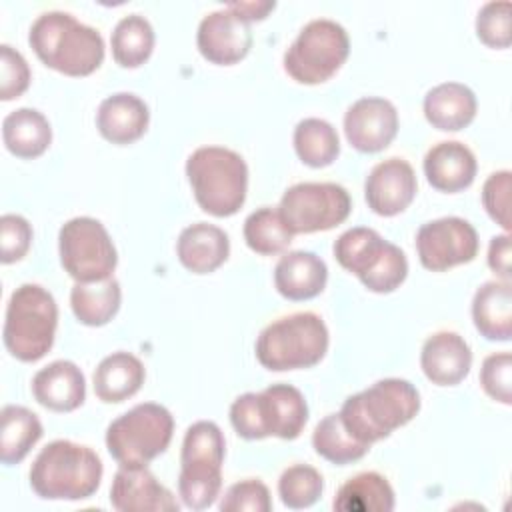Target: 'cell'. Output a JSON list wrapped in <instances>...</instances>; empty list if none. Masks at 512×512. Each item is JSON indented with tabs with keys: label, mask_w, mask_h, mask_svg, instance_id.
Wrapping results in <instances>:
<instances>
[{
	"label": "cell",
	"mask_w": 512,
	"mask_h": 512,
	"mask_svg": "<svg viewBox=\"0 0 512 512\" xmlns=\"http://www.w3.org/2000/svg\"><path fill=\"white\" fill-rule=\"evenodd\" d=\"M28 42L48 68L66 76H88L104 60L102 34L62 10L42 12L30 26Z\"/></svg>",
	"instance_id": "obj_1"
},
{
	"label": "cell",
	"mask_w": 512,
	"mask_h": 512,
	"mask_svg": "<svg viewBox=\"0 0 512 512\" xmlns=\"http://www.w3.org/2000/svg\"><path fill=\"white\" fill-rule=\"evenodd\" d=\"M420 410V394L404 378H382L362 392L348 396L340 408L346 430L364 444L388 438Z\"/></svg>",
	"instance_id": "obj_2"
},
{
	"label": "cell",
	"mask_w": 512,
	"mask_h": 512,
	"mask_svg": "<svg viewBox=\"0 0 512 512\" xmlns=\"http://www.w3.org/2000/svg\"><path fill=\"white\" fill-rule=\"evenodd\" d=\"M100 456L72 440H54L34 458L30 486L44 500L90 498L102 480Z\"/></svg>",
	"instance_id": "obj_3"
},
{
	"label": "cell",
	"mask_w": 512,
	"mask_h": 512,
	"mask_svg": "<svg viewBox=\"0 0 512 512\" xmlns=\"http://www.w3.org/2000/svg\"><path fill=\"white\" fill-rule=\"evenodd\" d=\"M186 176L198 206L218 218L236 214L248 192L244 158L224 146H200L186 160Z\"/></svg>",
	"instance_id": "obj_4"
},
{
	"label": "cell",
	"mask_w": 512,
	"mask_h": 512,
	"mask_svg": "<svg viewBox=\"0 0 512 512\" xmlns=\"http://www.w3.org/2000/svg\"><path fill=\"white\" fill-rule=\"evenodd\" d=\"M58 306L54 296L40 284L18 286L6 304L2 340L6 350L20 362H36L54 344Z\"/></svg>",
	"instance_id": "obj_5"
},
{
	"label": "cell",
	"mask_w": 512,
	"mask_h": 512,
	"mask_svg": "<svg viewBox=\"0 0 512 512\" xmlns=\"http://www.w3.org/2000/svg\"><path fill=\"white\" fill-rule=\"evenodd\" d=\"M226 440L212 420H198L188 426L180 452L178 494L184 506L204 510L214 504L222 488V464Z\"/></svg>",
	"instance_id": "obj_6"
},
{
	"label": "cell",
	"mask_w": 512,
	"mask_h": 512,
	"mask_svg": "<svg viewBox=\"0 0 512 512\" xmlns=\"http://www.w3.org/2000/svg\"><path fill=\"white\" fill-rule=\"evenodd\" d=\"M328 328L314 312H296L270 322L256 340L258 362L274 372L310 368L328 350Z\"/></svg>",
	"instance_id": "obj_7"
},
{
	"label": "cell",
	"mask_w": 512,
	"mask_h": 512,
	"mask_svg": "<svg viewBox=\"0 0 512 512\" xmlns=\"http://www.w3.org/2000/svg\"><path fill=\"white\" fill-rule=\"evenodd\" d=\"M332 250L338 264L356 274L370 292L388 294L408 276L406 254L372 228L356 226L342 232Z\"/></svg>",
	"instance_id": "obj_8"
},
{
	"label": "cell",
	"mask_w": 512,
	"mask_h": 512,
	"mask_svg": "<svg viewBox=\"0 0 512 512\" xmlns=\"http://www.w3.org/2000/svg\"><path fill=\"white\" fill-rule=\"evenodd\" d=\"M174 418L156 402H142L112 420L106 428V448L120 466H148L172 440Z\"/></svg>",
	"instance_id": "obj_9"
},
{
	"label": "cell",
	"mask_w": 512,
	"mask_h": 512,
	"mask_svg": "<svg viewBox=\"0 0 512 512\" xmlns=\"http://www.w3.org/2000/svg\"><path fill=\"white\" fill-rule=\"evenodd\" d=\"M350 38L342 24L330 18H314L302 26L284 52L286 74L300 84L330 80L346 62Z\"/></svg>",
	"instance_id": "obj_10"
},
{
	"label": "cell",
	"mask_w": 512,
	"mask_h": 512,
	"mask_svg": "<svg viewBox=\"0 0 512 512\" xmlns=\"http://www.w3.org/2000/svg\"><path fill=\"white\" fill-rule=\"evenodd\" d=\"M60 264L76 282H96L110 278L118 254L104 224L90 216H76L62 224L58 232Z\"/></svg>",
	"instance_id": "obj_11"
},
{
	"label": "cell",
	"mask_w": 512,
	"mask_h": 512,
	"mask_svg": "<svg viewBox=\"0 0 512 512\" xmlns=\"http://www.w3.org/2000/svg\"><path fill=\"white\" fill-rule=\"evenodd\" d=\"M278 210L292 234H310L342 224L350 216L352 198L336 182H298L286 188Z\"/></svg>",
	"instance_id": "obj_12"
},
{
	"label": "cell",
	"mask_w": 512,
	"mask_h": 512,
	"mask_svg": "<svg viewBox=\"0 0 512 512\" xmlns=\"http://www.w3.org/2000/svg\"><path fill=\"white\" fill-rule=\"evenodd\" d=\"M478 232L460 216H444L422 224L416 232L418 260L426 270L444 272L468 264L478 254Z\"/></svg>",
	"instance_id": "obj_13"
},
{
	"label": "cell",
	"mask_w": 512,
	"mask_h": 512,
	"mask_svg": "<svg viewBox=\"0 0 512 512\" xmlns=\"http://www.w3.org/2000/svg\"><path fill=\"white\" fill-rule=\"evenodd\" d=\"M196 46L212 64H236L252 46L250 22L230 6L212 10L198 24Z\"/></svg>",
	"instance_id": "obj_14"
},
{
	"label": "cell",
	"mask_w": 512,
	"mask_h": 512,
	"mask_svg": "<svg viewBox=\"0 0 512 512\" xmlns=\"http://www.w3.org/2000/svg\"><path fill=\"white\" fill-rule=\"evenodd\" d=\"M344 134L358 152H380L398 134L396 106L380 96H364L348 106L344 114Z\"/></svg>",
	"instance_id": "obj_15"
},
{
	"label": "cell",
	"mask_w": 512,
	"mask_h": 512,
	"mask_svg": "<svg viewBox=\"0 0 512 512\" xmlns=\"http://www.w3.org/2000/svg\"><path fill=\"white\" fill-rule=\"evenodd\" d=\"M418 190L416 172L404 158H388L378 162L366 176L364 198L368 208L380 216H396L404 212Z\"/></svg>",
	"instance_id": "obj_16"
},
{
	"label": "cell",
	"mask_w": 512,
	"mask_h": 512,
	"mask_svg": "<svg viewBox=\"0 0 512 512\" xmlns=\"http://www.w3.org/2000/svg\"><path fill=\"white\" fill-rule=\"evenodd\" d=\"M110 504L118 512H174V494L146 466H120L110 486Z\"/></svg>",
	"instance_id": "obj_17"
},
{
	"label": "cell",
	"mask_w": 512,
	"mask_h": 512,
	"mask_svg": "<svg viewBox=\"0 0 512 512\" xmlns=\"http://www.w3.org/2000/svg\"><path fill=\"white\" fill-rule=\"evenodd\" d=\"M426 378L438 386H454L464 380L472 366V350L456 332H436L426 338L420 352Z\"/></svg>",
	"instance_id": "obj_18"
},
{
	"label": "cell",
	"mask_w": 512,
	"mask_h": 512,
	"mask_svg": "<svg viewBox=\"0 0 512 512\" xmlns=\"http://www.w3.org/2000/svg\"><path fill=\"white\" fill-rule=\"evenodd\" d=\"M258 410L266 436L294 440L306 426L308 406L304 394L284 382L258 392Z\"/></svg>",
	"instance_id": "obj_19"
},
{
	"label": "cell",
	"mask_w": 512,
	"mask_h": 512,
	"mask_svg": "<svg viewBox=\"0 0 512 512\" xmlns=\"http://www.w3.org/2000/svg\"><path fill=\"white\" fill-rule=\"evenodd\" d=\"M150 122L148 104L132 92L106 96L96 112V128L112 144H130L144 136Z\"/></svg>",
	"instance_id": "obj_20"
},
{
	"label": "cell",
	"mask_w": 512,
	"mask_h": 512,
	"mask_svg": "<svg viewBox=\"0 0 512 512\" xmlns=\"http://www.w3.org/2000/svg\"><path fill=\"white\" fill-rule=\"evenodd\" d=\"M32 394L48 410L72 412L86 398V380L74 362L54 360L34 374Z\"/></svg>",
	"instance_id": "obj_21"
},
{
	"label": "cell",
	"mask_w": 512,
	"mask_h": 512,
	"mask_svg": "<svg viewBox=\"0 0 512 512\" xmlns=\"http://www.w3.org/2000/svg\"><path fill=\"white\" fill-rule=\"evenodd\" d=\"M476 168L474 152L458 140L438 142L424 156L426 180L432 188L448 194L468 188L474 182Z\"/></svg>",
	"instance_id": "obj_22"
},
{
	"label": "cell",
	"mask_w": 512,
	"mask_h": 512,
	"mask_svg": "<svg viewBox=\"0 0 512 512\" xmlns=\"http://www.w3.org/2000/svg\"><path fill=\"white\" fill-rule=\"evenodd\" d=\"M328 280L326 262L308 250H292L280 256L274 268V286L288 300L318 296Z\"/></svg>",
	"instance_id": "obj_23"
},
{
	"label": "cell",
	"mask_w": 512,
	"mask_h": 512,
	"mask_svg": "<svg viewBox=\"0 0 512 512\" xmlns=\"http://www.w3.org/2000/svg\"><path fill=\"white\" fill-rule=\"evenodd\" d=\"M180 264L194 274H210L220 268L230 254L228 234L208 222L186 226L176 242Z\"/></svg>",
	"instance_id": "obj_24"
},
{
	"label": "cell",
	"mask_w": 512,
	"mask_h": 512,
	"mask_svg": "<svg viewBox=\"0 0 512 512\" xmlns=\"http://www.w3.org/2000/svg\"><path fill=\"white\" fill-rule=\"evenodd\" d=\"M476 96L460 82H442L430 88L424 96L426 120L444 132L466 128L476 116Z\"/></svg>",
	"instance_id": "obj_25"
},
{
	"label": "cell",
	"mask_w": 512,
	"mask_h": 512,
	"mask_svg": "<svg viewBox=\"0 0 512 512\" xmlns=\"http://www.w3.org/2000/svg\"><path fill=\"white\" fill-rule=\"evenodd\" d=\"M476 330L488 338L506 342L512 336V286L510 280L484 282L472 300Z\"/></svg>",
	"instance_id": "obj_26"
},
{
	"label": "cell",
	"mask_w": 512,
	"mask_h": 512,
	"mask_svg": "<svg viewBox=\"0 0 512 512\" xmlns=\"http://www.w3.org/2000/svg\"><path fill=\"white\" fill-rule=\"evenodd\" d=\"M146 378L144 364L138 356L118 350L100 360L94 370L92 382L96 396L106 402H124L134 396Z\"/></svg>",
	"instance_id": "obj_27"
},
{
	"label": "cell",
	"mask_w": 512,
	"mask_h": 512,
	"mask_svg": "<svg viewBox=\"0 0 512 512\" xmlns=\"http://www.w3.org/2000/svg\"><path fill=\"white\" fill-rule=\"evenodd\" d=\"M4 146L18 158H36L52 142L48 118L36 108H16L2 120Z\"/></svg>",
	"instance_id": "obj_28"
},
{
	"label": "cell",
	"mask_w": 512,
	"mask_h": 512,
	"mask_svg": "<svg viewBox=\"0 0 512 512\" xmlns=\"http://www.w3.org/2000/svg\"><path fill=\"white\" fill-rule=\"evenodd\" d=\"M122 302L120 282L110 276L96 282H76L70 290V306L78 322L86 326L108 324Z\"/></svg>",
	"instance_id": "obj_29"
},
{
	"label": "cell",
	"mask_w": 512,
	"mask_h": 512,
	"mask_svg": "<svg viewBox=\"0 0 512 512\" xmlns=\"http://www.w3.org/2000/svg\"><path fill=\"white\" fill-rule=\"evenodd\" d=\"M394 502V490L382 474L360 472L338 488L332 508L338 512H390Z\"/></svg>",
	"instance_id": "obj_30"
},
{
	"label": "cell",
	"mask_w": 512,
	"mask_h": 512,
	"mask_svg": "<svg viewBox=\"0 0 512 512\" xmlns=\"http://www.w3.org/2000/svg\"><path fill=\"white\" fill-rule=\"evenodd\" d=\"M0 418V460L2 464L12 466L22 462L32 446L42 438V422L32 410L16 404L4 406Z\"/></svg>",
	"instance_id": "obj_31"
},
{
	"label": "cell",
	"mask_w": 512,
	"mask_h": 512,
	"mask_svg": "<svg viewBox=\"0 0 512 512\" xmlns=\"http://www.w3.org/2000/svg\"><path fill=\"white\" fill-rule=\"evenodd\" d=\"M154 28L142 14H128L120 18L112 30V56L122 68L142 66L154 50Z\"/></svg>",
	"instance_id": "obj_32"
},
{
	"label": "cell",
	"mask_w": 512,
	"mask_h": 512,
	"mask_svg": "<svg viewBox=\"0 0 512 512\" xmlns=\"http://www.w3.org/2000/svg\"><path fill=\"white\" fill-rule=\"evenodd\" d=\"M294 150L298 158L312 166L324 168L340 154V138L336 128L322 118H304L294 128Z\"/></svg>",
	"instance_id": "obj_33"
},
{
	"label": "cell",
	"mask_w": 512,
	"mask_h": 512,
	"mask_svg": "<svg viewBox=\"0 0 512 512\" xmlns=\"http://www.w3.org/2000/svg\"><path fill=\"white\" fill-rule=\"evenodd\" d=\"M312 446L318 456H322L324 460L338 464V466L356 462L370 450V444L356 440L346 430L338 412L328 414L326 418H322L316 424V428L312 432Z\"/></svg>",
	"instance_id": "obj_34"
},
{
	"label": "cell",
	"mask_w": 512,
	"mask_h": 512,
	"mask_svg": "<svg viewBox=\"0 0 512 512\" xmlns=\"http://www.w3.org/2000/svg\"><path fill=\"white\" fill-rule=\"evenodd\" d=\"M292 238L294 234L290 232L278 208L262 206L248 214V218L244 220V240L248 248L256 254H280L290 246Z\"/></svg>",
	"instance_id": "obj_35"
},
{
	"label": "cell",
	"mask_w": 512,
	"mask_h": 512,
	"mask_svg": "<svg viewBox=\"0 0 512 512\" xmlns=\"http://www.w3.org/2000/svg\"><path fill=\"white\" fill-rule=\"evenodd\" d=\"M324 490L320 472L308 464H294L286 468L278 480V494L284 506L302 510L312 506Z\"/></svg>",
	"instance_id": "obj_36"
},
{
	"label": "cell",
	"mask_w": 512,
	"mask_h": 512,
	"mask_svg": "<svg viewBox=\"0 0 512 512\" xmlns=\"http://www.w3.org/2000/svg\"><path fill=\"white\" fill-rule=\"evenodd\" d=\"M476 36L490 48H508L512 42V4L508 0L486 2L476 16Z\"/></svg>",
	"instance_id": "obj_37"
},
{
	"label": "cell",
	"mask_w": 512,
	"mask_h": 512,
	"mask_svg": "<svg viewBox=\"0 0 512 512\" xmlns=\"http://www.w3.org/2000/svg\"><path fill=\"white\" fill-rule=\"evenodd\" d=\"M218 508L222 512H268L272 510L270 490L256 478L236 482L224 492Z\"/></svg>",
	"instance_id": "obj_38"
},
{
	"label": "cell",
	"mask_w": 512,
	"mask_h": 512,
	"mask_svg": "<svg viewBox=\"0 0 512 512\" xmlns=\"http://www.w3.org/2000/svg\"><path fill=\"white\" fill-rule=\"evenodd\" d=\"M480 384L484 392L502 404L512 402V354L494 352L484 358L480 368Z\"/></svg>",
	"instance_id": "obj_39"
},
{
	"label": "cell",
	"mask_w": 512,
	"mask_h": 512,
	"mask_svg": "<svg viewBox=\"0 0 512 512\" xmlns=\"http://www.w3.org/2000/svg\"><path fill=\"white\" fill-rule=\"evenodd\" d=\"M30 86V66L10 44L0 46V98L4 102L22 96Z\"/></svg>",
	"instance_id": "obj_40"
},
{
	"label": "cell",
	"mask_w": 512,
	"mask_h": 512,
	"mask_svg": "<svg viewBox=\"0 0 512 512\" xmlns=\"http://www.w3.org/2000/svg\"><path fill=\"white\" fill-rule=\"evenodd\" d=\"M510 188H512L510 170L492 172L482 186V204L488 216L506 232L510 230Z\"/></svg>",
	"instance_id": "obj_41"
},
{
	"label": "cell",
	"mask_w": 512,
	"mask_h": 512,
	"mask_svg": "<svg viewBox=\"0 0 512 512\" xmlns=\"http://www.w3.org/2000/svg\"><path fill=\"white\" fill-rule=\"evenodd\" d=\"M32 244V226L20 214H4L0 218V260L4 264L18 262Z\"/></svg>",
	"instance_id": "obj_42"
},
{
	"label": "cell",
	"mask_w": 512,
	"mask_h": 512,
	"mask_svg": "<svg viewBox=\"0 0 512 512\" xmlns=\"http://www.w3.org/2000/svg\"><path fill=\"white\" fill-rule=\"evenodd\" d=\"M230 422L238 436L246 440H262L266 438L260 410H258V392L240 394L230 406Z\"/></svg>",
	"instance_id": "obj_43"
},
{
	"label": "cell",
	"mask_w": 512,
	"mask_h": 512,
	"mask_svg": "<svg viewBox=\"0 0 512 512\" xmlns=\"http://www.w3.org/2000/svg\"><path fill=\"white\" fill-rule=\"evenodd\" d=\"M488 266L494 274H498L502 280H510V236L498 234L492 236L488 246Z\"/></svg>",
	"instance_id": "obj_44"
},
{
	"label": "cell",
	"mask_w": 512,
	"mask_h": 512,
	"mask_svg": "<svg viewBox=\"0 0 512 512\" xmlns=\"http://www.w3.org/2000/svg\"><path fill=\"white\" fill-rule=\"evenodd\" d=\"M226 6L234 8L236 12H240L248 22H254V20H264L268 16V12L274 10L276 2H270V0H262V2H228Z\"/></svg>",
	"instance_id": "obj_45"
}]
</instances>
